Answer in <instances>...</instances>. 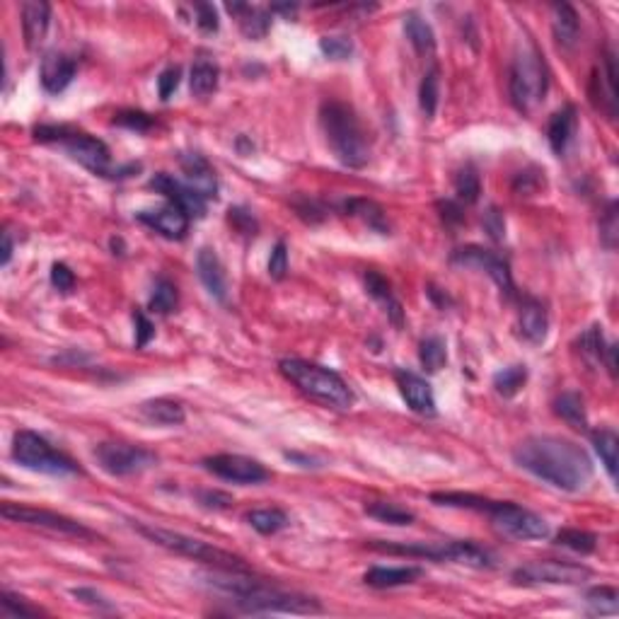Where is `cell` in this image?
Instances as JSON below:
<instances>
[{
	"label": "cell",
	"mask_w": 619,
	"mask_h": 619,
	"mask_svg": "<svg viewBox=\"0 0 619 619\" xmlns=\"http://www.w3.org/2000/svg\"><path fill=\"white\" fill-rule=\"evenodd\" d=\"M518 467L562 492H583L592 479V460L578 443L562 436H530L513 447Z\"/></svg>",
	"instance_id": "6da1fadb"
},
{
	"label": "cell",
	"mask_w": 619,
	"mask_h": 619,
	"mask_svg": "<svg viewBox=\"0 0 619 619\" xmlns=\"http://www.w3.org/2000/svg\"><path fill=\"white\" fill-rule=\"evenodd\" d=\"M209 588H216L218 592H225L230 602H235L242 612H293V615H315L322 612L319 602L315 598L301 595V592H288L269 585L264 581H256L247 571H223L213 569L210 574L201 576Z\"/></svg>",
	"instance_id": "7a4b0ae2"
},
{
	"label": "cell",
	"mask_w": 619,
	"mask_h": 619,
	"mask_svg": "<svg viewBox=\"0 0 619 619\" xmlns=\"http://www.w3.org/2000/svg\"><path fill=\"white\" fill-rule=\"evenodd\" d=\"M319 126L325 131L332 153L341 164L361 170L371 160V143L361 121L347 102L327 100L319 107Z\"/></svg>",
	"instance_id": "3957f363"
},
{
	"label": "cell",
	"mask_w": 619,
	"mask_h": 619,
	"mask_svg": "<svg viewBox=\"0 0 619 619\" xmlns=\"http://www.w3.org/2000/svg\"><path fill=\"white\" fill-rule=\"evenodd\" d=\"M279 371L286 380H291L302 394L310 400L319 401L332 409H351L354 404V392L344 383V378L329 368H322L317 363H310L302 358H283L279 363Z\"/></svg>",
	"instance_id": "277c9868"
},
{
	"label": "cell",
	"mask_w": 619,
	"mask_h": 619,
	"mask_svg": "<svg viewBox=\"0 0 619 619\" xmlns=\"http://www.w3.org/2000/svg\"><path fill=\"white\" fill-rule=\"evenodd\" d=\"M134 530L138 535H143L146 539H150L153 545L164 546L174 554L189 556L194 562H201V564H209L213 569H223V571H249V566L245 564V559L230 554L225 549H218V546L209 545L203 539L189 538V535H182V532H174V530L155 528V525H143V523H134Z\"/></svg>",
	"instance_id": "5b68a950"
},
{
	"label": "cell",
	"mask_w": 619,
	"mask_h": 619,
	"mask_svg": "<svg viewBox=\"0 0 619 619\" xmlns=\"http://www.w3.org/2000/svg\"><path fill=\"white\" fill-rule=\"evenodd\" d=\"M378 552L401 556H421L431 562H455V564L474 566V569H489L493 566V556L474 542H371Z\"/></svg>",
	"instance_id": "8992f818"
},
{
	"label": "cell",
	"mask_w": 619,
	"mask_h": 619,
	"mask_svg": "<svg viewBox=\"0 0 619 619\" xmlns=\"http://www.w3.org/2000/svg\"><path fill=\"white\" fill-rule=\"evenodd\" d=\"M34 138L39 143H58L64 146V150L75 163H80L85 170H90L92 174L107 177L111 174V153L110 148L102 143L100 138L82 134L71 126H37L34 128Z\"/></svg>",
	"instance_id": "52a82bcc"
},
{
	"label": "cell",
	"mask_w": 619,
	"mask_h": 619,
	"mask_svg": "<svg viewBox=\"0 0 619 619\" xmlns=\"http://www.w3.org/2000/svg\"><path fill=\"white\" fill-rule=\"evenodd\" d=\"M546 65L542 61V54L532 44L520 46L518 54L510 64V100L516 110L530 111L535 104L545 100L546 95Z\"/></svg>",
	"instance_id": "ba28073f"
},
{
	"label": "cell",
	"mask_w": 619,
	"mask_h": 619,
	"mask_svg": "<svg viewBox=\"0 0 619 619\" xmlns=\"http://www.w3.org/2000/svg\"><path fill=\"white\" fill-rule=\"evenodd\" d=\"M12 460L27 467L32 472L51 474V477H65L78 472V464L64 453H58L46 438L34 431H18L12 438Z\"/></svg>",
	"instance_id": "9c48e42d"
},
{
	"label": "cell",
	"mask_w": 619,
	"mask_h": 619,
	"mask_svg": "<svg viewBox=\"0 0 619 619\" xmlns=\"http://www.w3.org/2000/svg\"><path fill=\"white\" fill-rule=\"evenodd\" d=\"M496 528L506 532L508 538L516 539H542L549 535V525L538 513L523 508L518 503L510 501H492L489 508L484 510Z\"/></svg>",
	"instance_id": "30bf717a"
},
{
	"label": "cell",
	"mask_w": 619,
	"mask_h": 619,
	"mask_svg": "<svg viewBox=\"0 0 619 619\" xmlns=\"http://www.w3.org/2000/svg\"><path fill=\"white\" fill-rule=\"evenodd\" d=\"M592 571L588 566L571 564V562H532L513 571V581L518 585H578L588 581Z\"/></svg>",
	"instance_id": "8fae6325"
},
{
	"label": "cell",
	"mask_w": 619,
	"mask_h": 619,
	"mask_svg": "<svg viewBox=\"0 0 619 619\" xmlns=\"http://www.w3.org/2000/svg\"><path fill=\"white\" fill-rule=\"evenodd\" d=\"M95 457L104 472L111 477H131L141 474L157 464V455L141 446H128V443H100L95 447Z\"/></svg>",
	"instance_id": "7c38bea8"
},
{
	"label": "cell",
	"mask_w": 619,
	"mask_h": 619,
	"mask_svg": "<svg viewBox=\"0 0 619 619\" xmlns=\"http://www.w3.org/2000/svg\"><path fill=\"white\" fill-rule=\"evenodd\" d=\"M3 518L12 520V523H22V525H32V528L73 535V538H95V532L90 528H85L82 523L73 518L58 516L54 510L32 508V506H19V503H3Z\"/></svg>",
	"instance_id": "4fadbf2b"
},
{
	"label": "cell",
	"mask_w": 619,
	"mask_h": 619,
	"mask_svg": "<svg viewBox=\"0 0 619 619\" xmlns=\"http://www.w3.org/2000/svg\"><path fill=\"white\" fill-rule=\"evenodd\" d=\"M203 467H206L210 474L225 479V482L259 484L269 479V470H266L264 464L245 455H228V453H225V455L206 457V460H203Z\"/></svg>",
	"instance_id": "5bb4252c"
},
{
	"label": "cell",
	"mask_w": 619,
	"mask_h": 619,
	"mask_svg": "<svg viewBox=\"0 0 619 619\" xmlns=\"http://www.w3.org/2000/svg\"><path fill=\"white\" fill-rule=\"evenodd\" d=\"M450 262L455 266H474V269H482L493 279V283L501 288L506 295H513V279H510L508 262L501 259L496 252H489L484 247H462L457 249L450 256Z\"/></svg>",
	"instance_id": "9a60e30c"
},
{
	"label": "cell",
	"mask_w": 619,
	"mask_h": 619,
	"mask_svg": "<svg viewBox=\"0 0 619 619\" xmlns=\"http://www.w3.org/2000/svg\"><path fill=\"white\" fill-rule=\"evenodd\" d=\"M148 187L155 189L157 194H163L164 199L170 201V203L180 206L189 218H203V213H206V201L201 199L199 194L194 192V189H189L187 184L180 182V180H174V177H170V174L160 172V174H155L153 180L148 182Z\"/></svg>",
	"instance_id": "2e32d148"
},
{
	"label": "cell",
	"mask_w": 619,
	"mask_h": 619,
	"mask_svg": "<svg viewBox=\"0 0 619 619\" xmlns=\"http://www.w3.org/2000/svg\"><path fill=\"white\" fill-rule=\"evenodd\" d=\"M138 220L148 228H153L155 233L167 237V240H182L187 235V230H189V216L174 203H167L163 209L155 210H141Z\"/></svg>",
	"instance_id": "e0dca14e"
},
{
	"label": "cell",
	"mask_w": 619,
	"mask_h": 619,
	"mask_svg": "<svg viewBox=\"0 0 619 619\" xmlns=\"http://www.w3.org/2000/svg\"><path fill=\"white\" fill-rule=\"evenodd\" d=\"M397 387H400L401 397L409 404L411 411L424 414V416H433L436 414V397L431 385L421 378V375L411 373V371H397L394 373Z\"/></svg>",
	"instance_id": "ac0fdd59"
},
{
	"label": "cell",
	"mask_w": 619,
	"mask_h": 619,
	"mask_svg": "<svg viewBox=\"0 0 619 619\" xmlns=\"http://www.w3.org/2000/svg\"><path fill=\"white\" fill-rule=\"evenodd\" d=\"M75 71L78 65L71 56L61 54V51H49V54L42 58V68H39V80H42V88L51 95H58L64 92L75 78Z\"/></svg>",
	"instance_id": "d6986e66"
},
{
	"label": "cell",
	"mask_w": 619,
	"mask_h": 619,
	"mask_svg": "<svg viewBox=\"0 0 619 619\" xmlns=\"http://www.w3.org/2000/svg\"><path fill=\"white\" fill-rule=\"evenodd\" d=\"M180 164H182L184 174H187V187L199 194L201 199H216V192H218V180H216V172L209 164V160L199 153H184L180 157Z\"/></svg>",
	"instance_id": "ffe728a7"
},
{
	"label": "cell",
	"mask_w": 619,
	"mask_h": 619,
	"mask_svg": "<svg viewBox=\"0 0 619 619\" xmlns=\"http://www.w3.org/2000/svg\"><path fill=\"white\" fill-rule=\"evenodd\" d=\"M196 271H199L201 283L206 286V291H209L216 301H228V276H225V269L220 264L216 249L201 247L199 255H196Z\"/></svg>",
	"instance_id": "44dd1931"
},
{
	"label": "cell",
	"mask_w": 619,
	"mask_h": 619,
	"mask_svg": "<svg viewBox=\"0 0 619 619\" xmlns=\"http://www.w3.org/2000/svg\"><path fill=\"white\" fill-rule=\"evenodd\" d=\"M51 22V5L44 0H29L22 5V32L27 49H37L44 42Z\"/></svg>",
	"instance_id": "7402d4cb"
},
{
	"label": "cell",
	"mask_w": 619,
	"mask_h": 619,
	"mask_svg": "<svg viewBox=\"0 0 619 619\" xmlns=\"http://www.w3.org/2000/svg\"><path fill=\"white\" fill-rule=\"evenodd\" d=\"M424 576V569L419 566H373L363 576L365 585L371 588H397V585H409L419 581Z\"/></svg>",
	"instance_id": "603a6c76"
},
{
	"label": "cell",
	"mask_w": 619,
	"mask_h": 619,
	"mask_svg": "<svg viewBox=\"0 0 619 619\" xmlns=\"http://www.w3.org/2000/svg\"><path fill=\"white\" fill-rule=\"evenodd\" d=\"M576 126H578V117H576V110L571 104H566L564 110L554 111V117L549 118L546 138H549V146L556 155L566 153V148H569L576 134Z\"/></svg>",
	"instance_id": "cb8c5ba5"
},
{
	"label": "cell",
	"mask_w": 619,
	"mask_h": 619,
	"mask_svg": "<svg viewBox=\"0 0 619 619\" xmlns=\"http://www.w3.org/2000/svg\"><path fill=\"white\" fill-rule=\"evenodd\" d=\"M365 291L371 293V298H375V301L383 305L392 325H394V327H401V322H404V310H401V302L394 298L390 281H387L385 276H380L378 271H368L365 273Z\"/></svg>",
	"instance_id": "d4e9b609"
},
{
	"label": "cell",
	"mask_w": 619,
	"mask_h": 619,
	"mask_svg": "<svg viewBox=\"0 0 619 619\" xmlns=\"http://www.w3.org/2000/svg\"><path fill=\"white\" fill-rule=\"evenodd\" d=\"M518 329L523 337L528 339L530 344H542L549 329V319H546V310L542 302L528 301L520 308L518 315Z\"/></svg>",
	"instance_id": "484cf974"
},
{
	"label": "cell",
	"mask_w": 619,
	"mask_h": 619,
	"mask_svg": "<svg viewBox=\"0 0 619 619\" xmlns=\"http://www.w3.org/2000/svg\"><path fill=\"white\" fill-rule=\"evenodd\" d=\"M228 12H233L240 22V29L247 39H262L266 37V32L271 27V19H269V12L266 10L252 8V5H245V3H228L225 5Z\"/></svg>",
	"instance_id": "4316f807"
},
{
	"label": "cell",
	"mask_w": 619,
	"mask_h": 619,
	"mask_svg": "<svg viewBox=\"0 0 619 619\" xmlns=\"http://www.w3.org/2000/svg\"><path fill=\"white\" fill-rule=\"evenodd\" d=\"M344 210L354 218L363 220L365 225L380 235H390V220H387V213L380 203H375L371 199H348L344 201Z\"/></svg>",
	"instance_id": "83f0119b"
},
{
	"label": "cell",
	"mask_w": 619,
	"mask_h": 619,
	"mask_svg": "<svg viewBox=\"0 0 619 619\" xmlns=\"http://www.w3.org/2000/svg\"><path fill=\"white\" fill-rule=\"evenodd\" d=\"M141 414L146 416L148 421L153 424H160V426H180L187 419V411L180 401L167 400V397H160V400H148L141 404Z\"/></svg>",
	"instance_id": "f1b7e54d"
},
{
	"label": "cell",
	"mask_w": 619,
	"mask_h": 619,
	"mask_svg": "<svg viewBox=\"0 0 619 619\" xmlns=\"http://www.w3.org/2000/svg\"><path fill=\"white\" fill-rule=\"evenodd\" d=\"M552 12H554V18H552L554 39L564 46V49L574 46L576 39H578V32H581V19H578V12L574 10V5L559 3V5L552 8Z\"/></svg>",
	"instance_id": "f546056e"
},
{
	"label": "cell",
	"mask_w": 619,
	"mask_h": 619,
	"mask_svg": "<svg viewBox=\"0 0 619 619\" xmlns=\"http://www.w3.org/2000/svg\"><path fill=\"white\" fill-rule=\"evenodd\" d=\"M404 32H407V39L411 42V46L416 49V54L431 56L436 51V34H433L431 25L421 15L409 12L404 18Z\"/></svg>",
	"instance_id": "4dcf8cb0"
},
{
	"label": "cell",
	"mask_w": 619,
	"mask_h": 619,
	"mask_svg": "<svg viewBox=\"0 0 619 619\" xmlns=\"http://www.w3.org/2000/svg\"><path fill=\"white\" fill-rule=\"evenodd\" d=\"M218 78L220 71L213 61H209V58L194 61L192 75H189V85H192L194 97H201V100H203V97L213 95V92L218 90Z\"/></svg>",
	"instance_id": "1f68e13d"
},
{
	"label": "cell",
	"mask_w": 619,
	"mask_h": 619,
	"mask_svg": "<svg viewBox=\"0 0 619 619\" xmlns=\"http://www.w3.org/2000/svg\"><path fill=\"white\" fill-rule=\"evenodd\" d=\"M592 447L600 455V462L612 479H617V464H619V438L612 428H598L592 431Z\"/></svg>",
	"instance_id": "d6a6232c"
},
{
	"label": "cell",
	"mask_w": 619,
	"mask_h": 619,
	"mask_svg": "<svg viewBox=\"0 0 619 619\" xmlns=\"http://www.w3.org/2000/svg\"><path fill=\"white\" fill-rule=\"evenodd\" d=\"M247 523L259 532V535H276L283 528H288V516L281 508H256L247 513Z\"/></svg>",
	"instance_id": "836d02e7"
},
{
	"label": "cell",
	"mask_w": 619,
	"mask_h": 619,
	"mask_svg": "<svg viewBox=\"0 0 619 619\" xmlns=\"http://www.w3.org/2000/svg\"><path fill=\"white\" fill-rule=\"evenodd\" d=\"M554 409L556 414H559L569 426H574L576 431H585V428H588V416H585V407H583L581 394L564 392V394L556 400Z\"/></svg>",
	"instance_id": "e575fe53"
},
{
	"label": "cell",
	"mask_w": 619,
	"mask_h": 619,
	"mask_svg": "<svg viewBox=\"0 0 619 619\" xmlns=\"http://www.w3.org/2000/svg\"><path fill=\"white\" fill-rule=\"evenodd\" d=\"M365 513L371 518L380 520V523H390V525H411L414 523V513L409 508H404L400 503L392 501H375L365 506Z\"/></svg>",
	"instance_id": "d590c367"
},
{
	"label": "cell",
	"mask_w": 619,
	"mask_h": 619,
	"mask_svg": "<svg viewBox=\"0 0 619 619\" xmlns=\"http://www.w3.org/2000/svg\"><path fill=\"white\" fill-rule=\"evenodd\" d=\"M528 380V368L525 365H508L493 375V387L501 397H516L523 385Z\"/></svg>",
	"instance_id": "8d00e7d4"
},
{
	"label": "cell",
	"mask_w": 619,
	"mask_h": 619,
	"mask_svg": "<svg viewBox=\"0 0 619 619\" xmlns=\"http://www.w3.org/2000/svg\"><path fill=\"white\" fill-rule=\"evenodd\" d=\"M419 358H421V365L426 368L428 373H436V371H440L447 361L446 341H443L440 337L424 339L419 347Z\"/></svg>",
	"instance_id": "74e56055"
},
{
	"label": "cell",
	"mask_w": 619,
	"mask_h": 619,
	"mask_svg": "<svg viewBox=\"0 0 619 619\" xmlns=\"http://www.w3.org/2000/svg\"><path fill=\"white\" fill-rule=\"evenodd\" d=\"M177 308V286L170 279H157L150 293V310L157 315H170Z\"/></svg>",
	"instance_id": "f35d334b"
},
{
	"label": "cell",
	"mask_w": 619,
	"mask_h": 619,
	"mask_svg": "<svg viewBox=\"0 0 619 619\" xmlns=\"http://www.w3.org/2000/svg\"><path fill=\"white\" fill-rule=\"evenodd\" d=\"M556 545L569 546L571 552H578V554H591L598 546V538L592 532H585V530L566 528L556 535Z\"/></svg>",
	"instance_id": "ab89813d"
},
{
	"label": "cell",
	"mask_w": 619,
	"mask_h": 619,
	"mask_svg": "<svg viewBox=\"0 0 619 619\" xmlns=\"http://www.w3.org/2000/svg\"><path fill=\"white\" fill-rule=\"evenodd\" d=\"M585 602H588L592 615H615L619 610V595L610 585H600V588L588 591Z\"/></svg>",
	"instance_id": "60d3db41"
},
{
	"label": "cell",
	"mask_w": 619,
	"mask_h": 619,
	"mask_svg": "<svg viewBox=\"0 0 619 619\" xmlns=\"http://www.w3.org/2000/svg\"><path fill=\"white\" fill-rule=\"evenodd\" d=\"M438 95H440V75H438V68H431V71L424 75L419 88V104L428 118L436 114Z\"/></svg>",
	"instance_id": "b9f144b4"
},
{
	"label": "cell",
	"mask_w": 619,
	"mask_h": 619,
	"mask_svg": "<svg viewBox=\"0 0 619 619\" xmlns=\"http://www.w3.org/2000/svg\"><path fill=\"white\" fill-rule=\"evenodd\" d=\"M455 194L460 203H477L479 194H482V182L479 174L474 172L472 167H464L455 177Z\"/></svg>",
	"instance_id": "7bdbcfd3"
},
{
	"label": "cell",
	"mask_w": 619,
	"mask_h": 619,
	"mask_svg": "<svg viewBox=\"0 0 619 619\" xmlns=\"http://www.w3.org/2000/svg\"><path fill=\"white\" fill-rule=\"evenodd\" d=\"M578 347H581V354L585 355L588 361H592V363H602L608 347H605V337H602L600 325H592L591 329H585V332H583V337L578 339Z\"/></svg>",
	"instance_id": "ee69618b"
},
{
	"label": "cell",
	"mask_w": 619,
	"mask_h": 619,
	"mask_svg": "<svg viewBox=\"0 0 619 619\" xmlns=\"http://www.w3.org/2000/svg\"><path fill=\"white\" fill-rule=\"evenodd\" d=\"M0 610L5 617H39L42 610L39 608H32L25 602V598H18L12 592H3L0 595Z\"/></svg>",
	"instance_id": "f6af8a7d"
},
{
	"label": "cell",
	"mask_w": 619,
	"mask_h": 619,
	"mask_svg": "<svg viewBox=\"0 0 619 619\" xmlns=\"http://www.w3.org/2000/svg\"><path fill=\"white\" fill-rule=\"evenodd\" d=\"M617 237H619L617 203L612 201L610 206H608V210H605V216H602V220H600V240H602V245L608 247V249H615V247H617Z\"/></svg>",
	"instance_id": "bcb514c9"
},
{
	"label": "cell",
	"mask_w": 619,
	"mask_h": 619,
	"mask_svg": "<svg viewBox=\"0 0 619 619\" xmlns=\"http://www.w3.org/2000/svg\"><path fill=\"white\" fill-rule=\"evenodd\" d=\"M114 124L117 126L131 128V131H138V134H146L150 128L155 126V118L146 111H118L114 117Z\"/></svg>",
	"instance_id": "7dc6e473"
},
{
	"label": "cell",
	"mask_w": 619,
	"mask_h": 619,
	"mask_svg": "<svg viewBox=\"0 0 619 619\" xmlns=\"http://www.w3.org/2000/svg\"><path fill=\"white\" fill-rule=\"evenodd\" d=\"M319 49H322V54L334 58V61H344V58L354 54V44L347 37H322L319 39Z\"/></svg>",
	"instance_id": "c3c4849f"
},
{
	"label": "cell",
	"mask_w": 619,
	"mask_h": 619,
	"mask_svg": "<svg viewBox=\"0 0 619 619\" xmlns=\"http://www.w3.org/2000/svg\"><path fill=\"white\" fill-rule=\"evenodd\" d=\"M286 273H288V247L283 240H279L269 256V276L273 281H283Z\"/></svg>",
	"instance_id": "681fc988"
},
{
	"label": "cell",
	"mask_w": 619,
	"mask_h": 619,
	"mask_svg": "<svg viewBox=\"0 0 619 619\" xmlns=\"http://www.w3.org/2000/svg\"><path fill=\"white\" fill-rule=\"evenodd\" d=\"M293 209L298 210V216H301L305 223H319V220L327 218V209H325L319 201L308 199V196L293 201Z\"/></svg>",
	"instance_id": "f907efd6"
},
{
	"label": "cell",
	"mask_w": 619,
	"mask_h": 619,
	"mask_svg": "<svg viewBox=\"0 0 619 619\" xmlns=\"http://www.w3.org/2000/svg\"><path fill=\"white\" fill-rule=\"evenodd\" d=\"M180 80H182V71L177 65H170L164 68L160 78H157V92H160V100H170L174 95V90L180 88Z\"/></svg>",
	"instance_id": "816d5d0a"
},
{
	"label": "cell",
	"mask_w": 619,
	"mask_h": 619,
	"mask_svg": "<svg viewBox=\"0 0 619 619\" xmlns=\"http://www.w3.org/2000/svg\"><path fill=\"white\" fill-rule=\"evenodd\" d=\"M228 220L233 223V228L242 235H256V220L255 216L245 209H230Z\"/></svg>",
	"instance_id": "f5cc1de1"
},
{
	"label": "cell",
	"mask_w": 619,
	"mask_h": 619,
	"mask_svg": "<svg viewBox=\"0 0 619 619\" xmlns=\"http://www.w3.org/2000/svg\"><path fill=\"white\" fill-rule=\"evenodd\" d=\"M194 10H196V25H199V29H203V32H218V12H216V8L210 3H196Z\"/></svg>",
	"instance_id": "db71d44e"
},
{
	"label": "cell",
	"mask_w": 619,
	"mask_h": 619,
	"mask_svg": "<svg viewBox=\"0 0 619 619\" xmlns=\"http://www.w3.org/2000/svg\"><path fill=\"white\" fill-rule=\"evenodd\" d=\"M51 283H54L56 291L71 293L75 288V273L65 264H54L51 266Z\"/></svg>",
	"instance_id": "11a10c76"
},
{
	"label": "cell",
	"mask_w": 619,
	"mask_h": 619,
	"mask_svg": "<svg viewBox=\"0 0 619 619\" xmlns=\"http://www.w3.org/2000/svg\"><path fill=\"white\" fill-rule=\"evenodd\" d=\"M199 503L201 506H206V508L223 510V508H230L233 496L225 492H210V489H206V492H199Z\"/></svg>",
	"instance_id": "9f6ffc18"
},
{
	"label": "cell",
	"mask_w": 619,
	"mask_h": 619,
	"mask_svg": "<svg viewBox=\"0 0 619 619\" xmlns=\"http://www.w3.org/2000/svg\"><path fill=\"white\" fill-rule=\"evenodd\" d=\"M134 319H136V347L143 348L155 337V327L153 322L146 317V312H141V310H136Z\"/></svg>",
	"instance_id": "6f0895ef"
},
{
	"label": "cell",
	"mask_w": 619,
	"mask_h": 619,
	"mask_svg": "<svg viewBox=\"0 0 619 619\" xmlns=\"http://www.w3.org/2000/svg\"><path fill=\"white\" fill-rule=\"evenodd\" d=\"M484 228L486 233L493 237V240H503L506 235V223H503V216L499 209H489L486 216H484Z\"/></svg>",
	"instance_id": "680465c9"
},
{
	"label": "cell",
	"mask_w": 619,
	"mask_h": 619,
	"mask_svg": "<svg viewBox=\"0 0 619 619\" xmlns=\"http://www.w3.org/2000/svg\"><path fill=\"white\" fill-rule=\"evenodd\" d=\"M73 595L78 600L88 602L92 608H102V610H110V602L102 598L100 592H95L92 588H73Z\"/></svg>",
	"instance_id": "91938a15"
},
{
	"label": "cell",
	"mask_w": 619,
	"mask_h": 619,
	"mask_svg": "<svg viewBox=\"0 0 619 619\" xmlns=\"http://www.w3.org/2000/svg\"><path fill=\"white\" fill-rule=\"evenodd\" d=\"M438 209L443 210L440 216H443L446 223H460V220H462V206L455 203V201H440Z\"/></svg>",
	"instance_id": "94428289"
},
{
	"label": "cell",
	"mask_w": 619,
	"mask_h": 619,
	"mask_svg": "<svg viewBox=\"0 0 619 619\" xmlns=\"http://www.w3.org/2000/svg\"><path fill=\"white\" fill-rule=\"evenodd\" d=\"M10 256H12V237H10V233L5 230V233H3V259H0L3 266L10 264Z\"/></svg>",
	"instance_id": "6125c7cd"
}]
</instances>
